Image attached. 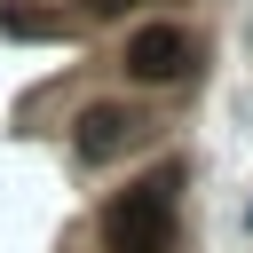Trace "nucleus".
Instances as JSON below:
<instances>
[{
	"label": "nucleus",
	"instance_id": "nucleus-1",
	"mask_svg": "<svg viewBox=\"0 0 253 253\" xmlns=\"http://www.w3.org/2000/svg\"><path fill=\"white\" fill-rule=\"evenodd\" d=\"M174 190H182L174 166H158L134 190H119L103 206V245L111 253H174Z\"/></svg>",
	"mask_w": 253,
	"mask_h": 253
},
{
	"label": "nucleus",
	"instance_id": "nucleus-2",
	"mask_svg": "<svg viewBox=\"0 0 253 253\" xmlns=\"http://www.w3.org/2000/svg\"><path fill=\"white\" fill-rule=\"evenodd\" d=\"M126 71L150 79V87L182 79V71H190V32H182V24H142V32L126 40Z\"/></svg>",
	"mask_w": 253,
	"mask_h": 253
},
{
	"label": "nucleus",
	"instance_id": "nucleus-3",
	"mask_svg": "<svg viewBox=\"0 0 253 253\" xmlns=\"http://www.w3.org/2000/svg\"><path fill=\"white\" fill-rule=\"evenodd\" d=\"M134 126H142V119H134L126 103H87L71 142H79V158H87V166H103V158H119V150L134 142Z\"/></svg>",
	"mask_w": 253,
	"mask_h": 253
},
{
	"label": "nucleus",
	"instance_id": "nucleus-4",
	"mask_svg": "<svg viewBox=\"0 0 253 253\" xmlns=\"http://www.w3.org/2000/svg\"><path fill=\"white\" fill-rule=\"evenodd\" d=\"M0 32L8 40H71L63 16H40V8H0Z\"/></svg>",
	"mask_w": 253,
	"mask_h": 253
},
{
	"label": "nucleus",
	"instance_id": "nucleus-5",
	"mask_svg": "<svg viewBox=\"0 0 253 253\" xmlns=\"http://www.w3.org/2000/svg\"><path fill=\"white\" fill-rule=\"evenodd\" d=\"M134 0H87V16H126Z\"/></svg>",
	"mask_w": 253,
	"mask_h": 253
},
{
	"label": "nucleus",
	"instance_id": "nucleus-6",
	"mask_svg": "<svg viewBox=\"0 0 253 253\" xmlns=\"http://www.w3.org/2000/svg\"><path fill=\"white\" fill-rule=\"evenodd\" d=\"M245 221H253V213H245Z\"/></svg>",
	"mask_w": 253,
	"mask_h": 253
}]
</instances>
